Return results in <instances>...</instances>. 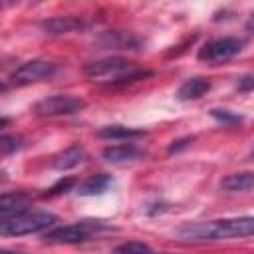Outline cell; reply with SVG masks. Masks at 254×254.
<instances>
[{"mask_svg":"<svg viewBox=\"0 0 254 254\" xmlns=\"http://www.w3.org/2000/svg\"><path fill=\"white\" fill-rule=\"evenodd\" d=\"M83 105L85 103L75 95L56 93V95H48V97L40 99L34 105V111L44 117H56V115H71V113L83 109Z\"/></svg>","mask_w":254,"mask_h":254,"instance_id":"cell-6","label":"cell"},{"mask_svg":"<svg viewBox=\"0 0 254 254\" xmlns=\"http://www.w3.org/2000/svg\"><path fill=\"white\" fill-rule=\"evenodd\" d=\"M40 28L50 36H60V34H67V32H73V30L81 28V22L73 16H56V18L44 20L40 24Z\"/></svg>","mask_w":254,"mask_h":254,"instance_id":"cell-11","label":"cell"},{"mask_svg":"<svg viewBox=\"0 0 254 254\" xmlns=\"http://www.w3.org/2000/svg\"><path fill=\"white\" fill-rule=\"evenodd\" d=\"M208 89H210V79L196 75V77H190L181 83V87L177 89V99L194 101V99H200L204 93H208Z\"/></svg>","mask_w":254,"mask_h":254,"instance_id":"cell-8","label":"cell"},{"mask_svg":"<svg viewBox=\"0 0 254 254\" xmlns=\"http://www.w3.org/2000/svg\"><path fill=\"white\" fill-rule=\"evenodd\" d=\"M99 42L105 48H115V50H135V46H139V40L127 32H105Z\"/></svg>","mask_w":254,"mask_h":254,"instance_id":"cell-15","label":"cell"},{"mask_svg":"<svg viewBox=\"0 0 254 254\" xmlns=\"http://www.w3.org/2000/svg\"><path fill=\"white\" fill-rule=\"evenodd\" d=\"M73 185H75V181H73V179H62V181H58V183H56V185L46 192V196H54V194L65 192V190H69Z\"/></svg>","mask_w":254,"mask_h":254,"instance_id":"cell-20","label":"cell"},{"mask_svg":"<svg viewBox=\"0 0 254 254\" xmlns=\"http://www.w3.org/2000/svg\"><path fill=\"white\" fill-rule=\"evenodd\" d=\"M113 254H155V252L147 244H143L139 240H129V242L119 244Z\"/></svg>","mask_w":254,"mask_h":254,"instance_id":"cell-17","label":"cell"},{"mask_svg":"<svg viewBox=\"0 0 254 254\" xmlns=\"http://www.w3.org/2000/svg\"><path fill=\"white\" fill-rule=\"evenodd\" d=\"M56 214L46 212V210H26L16 216L4 218L0 222V234L2 236H22V234H32V232H42L50 228L56 222Z\"/></svg>","mask_w":254,"mask_h":254,"instance_id":"cell-4","label":"cell"},{"mask_svg":"<svg viewBox=\"0 0 254 254\" xmlns=\"http://www.w3.org/2000/svg\"><path fill=\"white\" fill-rule=\"evenodd\" d=\"M179 236L185 240H230L254 236V216H232L187 224L179 230Z\"/></svg>","mask_w":254,"mask_h":254,"instance_id":"cell-1","label":"cell"},{"mask_svg":"<svg viewBox=\"0 0 254 254\" xmlns=\"http://www.w3.org/2000/svg\"><path fill=\"white\" fill-rule=\"evenodd\" d=\"M236 89L242 91V93H246V91H254V71L242 75V77L238 79V83H236Z\"/></svg>","mask_w":254,"mask_h":254,"instance_id":"cell-21","label":"cell"},{"mask_svg":"<svg viewBox=\"0 0 254 254\" xmlns=\"http://www.w3.org/2000/svg\"><path fill=\"white\" fill-rule=\"evenodd\" d=\"M97 135L103 137V139H113V141H123V139L127 141L131 137H141L143 131L141 129H133V127H123V125H107V127L99 129Z\"/></svg>","mask_w":254,"mask_h":254,"instance_id":"cell-16","label":"cell"},{"mask_svg":"<svg viewBox=\"0 0 254 254\" xmlns=\"http://www.w3.org/2000/svg\"><path fill=\"white\" fill-rule=\"evenodd\" d=\"M111 185H113V179L105 173H99V175H91L83 179L81 183H77L75 192L79 196H95V194H103Z\"/></svg>","mask_w":254,"mask_h":254,"instance_id":"cell-9","label":"cell"},{"mask_svg":"<svg viewBox=\"0 0 254 254\" xmlns=\"http://www.w3.org/2000/svg\"><path fill=\"white\" fill-rule=\"evenodd\" d=\"M210 115H212L218 123H224V125H232V123H240V121H242V115H236V113H232V111H228V109H218V107L210 109Z\"/></svg>","mask_w":254,"mask_h":254,"instance_id":"cell-18","label":"cell"},{"mask_svg":"<svg viewBox=\"0 0 254 254\" xmlns=\"http://www.w3.org/2000/svg\"><path fill=\"white\" fill-rule=\"evenodd\" d=\"M0 254H22V252H10V250H2Z\"/></svg>","mask_w":254,"mask_h":254,"instance_id":"cell-24","label":"cell"},{"mask_svg":"<svg viewBox=\"0 0 254 254\" xmlns=\"http://www.w3.org/2000/svg\"><path fill=\"white\" fill-rule=\"evenodd\" d=\"M242 46H244V42H242L240 38L224 36V38L212 40V42H208L206 46H202V48L198 50V60L216 65V64L228 62V60H232L234 56H238V54L242 52Z\"/></svg>","mask_w":254,"mask_h":254,"instance_id":"cell-5","label":"cell"},{"mask_svg":"<svg viewBox=\"0 0 254 254\" xmlns=\"http://www.w3.org/2000/svg\"><path fill=\"white\" fill-rule=\"evenodd\" d=\"M58 65L50 60H30L26 64H22L12 75L10 81L14 85H28V83H36L42 79H48L56 73Z\"/></svg>","mask_w":254,"mask_h":254,"instance_id":"cell-7","label":"cell"},{"mask_svg":"<svg viewBox=\"0 0 254 254\" xmlns=\"http://www.w3.org/2000/svg\"><path fill=\"white\" fill-rule=\"evenodd\" d=\"M250 157H252V159H254V147H252V151H250Z\"/></svg>","mask_w":254,"mask_h":254,"instance_id":"cell-25","label":"cell"},{"mask_svg":"<svg viewBox=\"0 0 254 254\" xmlns=\"http://www.w3.org/2000/svg\"><path fill=\"white\" fill-rule=\"evenodd\" d=\"M30 206V200L22 192H4L0 198V218H10L20 212H26Z\"/></svg>","mask_w":254,"mask_h":254,"instance_id":"cell-10","label":"cell"},{"mask_svg":"<svg viewBox=\"0 0 254 254\" xmlns=\"http://www.w3.org/2000/svg\"><path fill=\"white\" fill-rule=\"evenodd\" d=\"M254 187V173L242 171V173H232L220 181V189L228 192H244Z\"/></svg>","mask_w":254,"mask_h":254,"instance_id":"cell-14","label":"cell"},{"mask_svg":"<svg viewBox=\"0 0 254 254\" xmlns=\"http://www.w3.org/2000/svg\"><path fill=\"white\" fill-rule=\"evenodd\" d=\"M190 141H192V139H179V141H173V145L169 147V153H177V151H181L183 147H189Z\"/></svg>","mask_w":254,"mask_h":254,"instance_id":"cell-22","label":"cell"},{"mask_svg":"<svg viewBox=\"0 0 254 254\" xmlns=\"http://www.w3.org/2000/svg\"><path fill=\"white\" fill-rule=\"evenodd\" d=\"M109 224L97 218H85V220H75L64 226H56L52 230H48L46 234V242L52 244H77V242H85L91 240L93 236L101 234L103 230H107Z\"/></svg>","mask_w":254,"mask_h":254,"instance_id":"cell-3","label":"cell"},{"mask_svg":"<svg viewBox=\"0 0 254 254\" xmlns=\"http://www.w3.org/2000/svg\"><path fill=\"white\" fill-rule=\"evenodd\" d=\"M246 30L248 32H254V12L248 16V20H246Z\"/></svg>","mask_w":254,"mask_h":254,"instance_id":"cell-23","label":"cell"},{"mask_svg":"<svg viewBox=\"0 0 254 254\" xmlns=\"http://www.w3.org/2000/svg\"><path fill=\"white\" fill-rule=\"evenodd\" d=\"M20 147H22V139L20 137H16V135H2V139H0V151H2L4 157L10 155V153H14V151H18Z\"/></svg>","mask_w":254,"mask_h":254,"instance_id":"cell-19","label":"cell"},{"mask_svg":"<svg viewBox=\"0 0 254 254\" xmlns=\"http://www.w3.org/2000/svg\"><path fill=\"white\" fill-rule=\"evenodd\" d=\"M83 159H85V151L79 145H71L65 151H62L60 155H56L52 165L56 171H69V169L77 167Z\"/></svg>","mask_w":254,"mask_h":254,"instance_id":"cell-13","label":"cell"},{"mask_svg":"<svg viewBox=\"0 0 254 254\" xmlns=\"http://www.w3.org/2000/svg\"><path fill=\"white\" fill-rule=\"evenodd\" d=\"M141 155L139 147L135 143H117V145H111V147H105L103 149V157L109 161V163H127V161H133Z\"/></svg>","mask_w":254,"mask_h":254,"instance_id":"cell-12","label":"cell"},{"mask_svg":"<svg viewBox=\"0 0 254 254\" xmlns=\"http://www.w3.org/2000/svg\"><path fill=\"white\" fill-rule=\"evenodd\" d=\"M83 73L91 81H97V83L123 85V83H129V81L143 79L151 71L137 65L135 62H129V60H123V58H105V60H97V62L87 64L83 67Z\"/></svg>","mask_w":254,"mask_h":254,"instance_id":"cell-2","label":"cell"}]
</instances>
